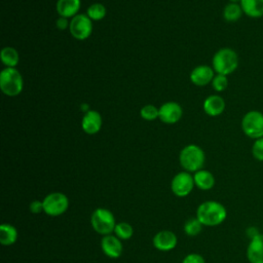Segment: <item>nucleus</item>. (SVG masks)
<instances>
[{
    "label": "nucleus",
    "mask_w": 263,
    "mask_h": 263,
    "mask_svg": "<svg viewBox=\"0 0 263 263\" xmlns=\"http://www.w3.org/2000/svg\"><path fill=\"white\" fill-rule=\"evenodd\" d=\"M214 76L215 75L213 68L205 65H201L195 67L192 70V72L190 73V80L193 84L197 86H204L212 82Z\"/></svg>",
    "instance_id": "4468645a"
},
{
    "label": "nucleus",
    "mask_w": 263,
    "mask_h": 263,
    "mask_svg": "<svg viewBox=\"0 0 263 263\" xmlns=\"http://www.w3.org/2000/svg\"><path fill=\"white\" fill-rule=\"evenodd\" d=\"M247 258L250 263H263V234L259 233L250 240Z\"/></svg>",
    "instance_id": "2eb2a0df"
},
{
    "label": "nucleus",
    "mask_w": 263,
    "mask_h": 263,
    "mask_svg": "<svg viewBox=\"0 0 263 263\" xmlns=\"http://www.w3.org/2000/svg\"><path fill=\"white\" fill-rule=\"evenodd\" d=\"M247 234H248V236L252 239V238H254L255 236H257V235L259 234V232H258L257 228L251 227V228H248V229H247Z\"/></svg>",
    "instance_id": "2f4dec72"
},
{
    "label": "nucleus",
    "mask_w": 263,
    "mask_h": 263,
    "mask_svg": "<svg viewBox=\"0 0 263 263\" xmlns=\"http://www.w3.org/2000/svg\"><path fill=\"white\" fill-rule=\"evenodd\" d=\"M30 212L32 214H40L41 212H44L43 210V202L40 200H34L29 205Z\"/></svg>",
    "instance_id": "c756f323"
},
{
    "label": "nucleus",
    "mask_w": 263,
    "mask_h": 263,
    "mask_svg": "<svg viewBox=\"0 0 263 263\" xmlns=\"http://www.w3.org/2000/svg\"><path fill=\"white\" fill-rule=\"evenodd\" d=\"M231 3H240L241 0H229Z\"/></svg>",
    "instance_id": "473e14b6"
},
{
    "label": "nucleus",
    "mask_w": 263,
    "mask_h": 263,
    "mask_svg": "<svg viewBox=\"0 0 263 263\" xmlns=\"http://www.w3.org/2000/svg\"><path fill=\"white\" fill-rule=\"evenodd\" d=\"M1 61L7 68H13L18 63V53L16 49L6 46L1 50Z\"/></svg>",
    "instance_id": "4be33fe9"
},
{
    "label": "nucleus",
    "mask_w": 263,
    "mask_h": 263,
    "mask_svg": "<svg viewBox=\"0 0 263 263\" xmlns=\"http://www.w3.org/2000/svg\"><path fill=\"white\" fill-rule=\"evenodd\" d=\"M178 239L176 234L170 230H161L153 237V246L162 252H167L177 246Z\"/></svg>",
    "instance_id": "f8f14e48"
},
{
    "label": "nucleus",
    "mask_w": 263,
    "mask_h": 263,
    "mask_svg": "<svg viewBox=\"0 0 263 263\" xmlns=\"http://www.w3.org/2000/svg\"><path fill=\"white\" fill-rule=\"evenodd\" d=\"M81 126L87 135L97 134L102 127V116L96 110H87L82 117Z\"/></svg>",
    "instance_id": "ddd939ff"
},
{
    "label": "nucleus",
    "mask_w": 263,
    "mask_h": 263,
    "mask_svg": "<svg viewBox=\"0 0 263 263\" xmlns=\"http://www.w3.org/2000/svg\"><path fill=\"white\" fill-rule=\"evenodd\" d=\"M68 26V23H67V18L65 17H61L57 21V27L60 29V30H64L66 27Z\"/></svg>",
    "instance_id": "7c9ffc66"
},
{
    "label": "nucleus",
    "mask_w": 263,
    "mask_h": 263,
    "mask_svg": "<svg viewBox=\"0 0 263 263\" xmlns=\"http://www.w3.org/2000/svg\"><path fill=\"white\" fill-rule=\"evenodd\" d=\"M90 224L93 230L102 235H108L114 232L116 223L115 217L111 211L99 208L93 211L90 217Z\"/></svg>",
    "instance_id": "39448f33"
},
{
    "label": "nucleus",
    "mask_w": 263,
    "mask_h": 263,
    "mask_svg": "<svg viewBox=\"0 0 263 263\" xmlns=\"http://www.w3.org/2000/svg\"><path fill=\"white\" fill-rule=\"evenodd\" d=\"M227 217L225 206L215 200H208L199 204L196 211V218L202 225L217 226L224 222Z\"/></svg>",
    "instance_id": "f257e3e1"
},
{
    "label": "nucleus",
    "mask_w": 263,
    "mask_h": 263,
    "mask_svg": "<svg viewBox=\"0 0 263 263\" xmlns=\"http://www.w3.org/2000/svg\"><path fill=\"white\" fill-rule=\"evenodd\" d=\"M182 113L181 106L176 102H166L159 108V118L167 124L178 122L182 117Z\"/></svg>",
    "instance_id": "9d476101"
},
{
    "label": "nucleus",
    "mask_w": 263,
    "mask_h": 263,
    "mask_svg": "<svg viewBox=\"0 0 263 263\" xmlns=\"http://www.w3.org/2000/svg\"><path fill=\"white\" fill-rule=\"evenodd\" d=\"M241 128L246 136L251 139L263 137V113L257 110L249 111L241 120Z\"/></svg>",
    "instance_id": "423d86ee"
},
{
    "label": "nucleus",
    "mask_w": 263,
    "mask_h": 263,
    "mask_svg": "<svg viewBox=\"0 0 263 263\" xmlns=\"http://www.w3.org/2000/svg\"><path fill=\"white\" fill-rule=\"evenodd\" d=\"M114 233L118 238L126 240V239H129L133 236L134 229H133V226L129 223L119 222V223H116Z\"/></svg>",
    "instance_id": "5701e85b"
},
{
    "label": "nucleus",
    "mask_w": 263,
    "mask_h": 263,
    "mask_svg": "<svg viewBox=\"0 0 263 263\" xmlns=\"http://www.w3.org/2000/svg\"><path fill=\"white\" fill-rule=\"evenodd\" d=\"M225 109V101L222 97L213 95L208 97L203 102V110L210 116H218Z\"/></svg>",
    "instance_id": "dca6fc26"
},
{
    "label": "nucleus",
    "mask_w": 263,
    "mask_h": 263,
    "mask_svg": "<svg viewBox=\"0 0 263 263\" xmlns=\"http://www.w3.org/2000/svg\"><path fill=\"white\" fill-rule=\"evenodd\" d=\"M140 114L142 116V118H144L145 120H154L157 117H159V109L156 108L153 105H145L141 111Z\"/></svg>",
    "instance_id": "a878e982"
},
{
    "label": "nucleus",
    "mask_w": 263,
    "mask_h": 263,
    "mask_svg": "<svg viewBox=\"0 0 263 263\" xmlns=\"http://www.w3.org/2000/svg\"><path fill=\"white\" fill-rule=\"evenodd\" d=\"M42 202L44 213L51 217L63 215L69 206L68 197L62 192H52L47 194Z\"/></svg>",
    "instance_id": "0eeeda50"
},
{
    "label": "nucleus",
    "mask_w": 263,
    "mask_h": 263,
    "mask_svg": "<svg viewBox=\"0 0 263 263\" xmlns=\"http://www.w3.org/2000/svg\"><path fill=\"white\" fill-rule=\"evenodd\" d=\"M238 66L237 53L228 47L219 49L213 57V69L217 74L229 75L233 73Z\"/></svg>",
    "instance_id": "f03ea898"
},
{
    "label": "nucleus",
    "mask_w": 263,
    "mask_h": 263,
    "mask_svg": "<svg viewBox=\"0 0 263 263\" xmlns=\"http://www.w3.org/2000/svg\"><path fill=\"white\" fill-rule=\"evenodd\" d=\"M87 16L92 21H101L106 15V7L101 3H93L87 8Z\"/></svg>",
    "instance_id": "b1692460"
},
{
    "label": "nucleus",
    "mask_w": 263,
    "mask_h": 263,
    "mask_svg": "<svg viewBox=\"0 0 263 263\" xmlns=\"http://www.w3.org/2000/svg\"><path fill=\"white\" fill-rule=\"evenodd\" d=\"M179 159L186 172H197L203 166L205 156L200 147L191 144L182 149Z\"/></svg>",
    "instance_id": "7ed1b4c3"
},
{
    "label": "nucleus",
    "mask_w": 263,
    "mask_h": 263,
    "mask_svg": "<svg viewBox=\"0 0 263 263\" xmlns=\"http://www.w3.org/2000/svg\"><path fill=\"white\" fill-rule=\"evenodd\" d=\"M212 86L213 88L220 92V91H223L227 88L228 86V79H227V76L225 75H222V74H217L214 76L213 80H212Z\"/></svg>",
    "instance_id": "bb28decb"
},
{
    "label": "nucleus",
    "mask_w": 263,
    "mask_h": 263,
    "mask_svg": "<svg viewBox=\"0 0 263 263\" xmlns=\"http://www.w3.org/2000/svg\"><path fill=\"white\" fill-rule=\"evenodd\" d=\"M101 247L104 254L112 259L119 258L122 254L123 248L121 243V239L116 235H104L101 240Z\"/></svg>",
    "instance_id": "9b49d317"
},
{
    "label": "nucleus",
    "mask_w": 263,
    "mask_h": 263,
    "mask_svg": "<svg viewBox=\"0 0 263 263\" xmlns=\"http://www.w3.org/2000/svg\"><path fill=\"white\" fill-rule=\"evenodd\" d=\"M239 4L248 16L253 18L263 16V0H241Z\"/></svg>",
    "instance_id": "6ab92c4d"
},
{
    "label": "nucleus",
    "mask_w": 263,
    "mask_h": 263,
    "mask_svg": "<svg viewBox=\"0 0 263 263\" xmlns=\"http://www.w3.org/2000/svg\"><path fill=\"white\" fill-rule=\"evenodd\" d=\"M202 229V224L197 218H190L184 224V231L189 236H195L200 233Z\"/></svg>",
    "instance_id": "393cba45"
},
{
    "label": "nucleus",
    "mask_w": 263,
    "mask_h": 263,
    "mask_svg": "<svg viewBox=\"0 0 263 263\" xmlns=\"http://www.w3.org/2000/svg\"><path fill=\"white\" fill-rule=\"evenodd\" d=\"M69 29L75 39L84 40L87 39L92 32V23L87 14H77L71 20Z\"/></svg>",
    "instance_id": "6e6552de"
},
{
    "label": "nucleus",
    "mask_w": 263,
    "mask_h": 263,
    "mask_svg": "<svg viewBox=\"0 0 263 263\" xmlns=\"http://www.w3.org/2000/svg\"><path fill=\"white\" fill-rule=\"evenodd\" d=\"M182 263H205V260H204V258L201 255L192 253V254L187 255L183 259Z\"/></svg>",
    "instance_id": "c85d7f7f"
},
{
    "label": "nucleus",
    "mask_w": 263,
    "mask_h": 263,
    "mask_svg": "<svg viewBox=\"0 0 263 263\" xmlns=\"http://www.w3.org/2000/svg\"><path fill=\"white\" fill-rule=\"evenodd\" d=\"M80 8V0H58L57 11L61 17H74Z\"/></svg>",
    "instance_id": "f3484780"
},
{
    "label": "nucleus",
    "mask_w": 263,
    "mask_h": 263,
    "mask_svg": "<svg viewBox=\"0 0 263 263\" xmlns=\"http://www.w3.org/2000/svg\"><path fill=\"white\" fill-rule=\"evenodd\" d=\"M194 185L193 177L189 174V172H181L173 178L171 188L176 196L184 197L192 191Z\"/></svg>",
    "instance_id": "1a4fd4ad"
},
{
    "label": "nucleus",
    "mask_w": 263,
    "mask_h": 263,
    "mask_svg": "<svg viewBox=\"0 0 263 263\" xmlns=\"http://www.w3.org/2000/svg\"><path fill=\"white\" fill-rule=\"evenodd\" d=\"M193 180L195 186H197L200 190H210L215 185L214 175L206 170H199L195 172Z\"/></svg>",
    "instance_id": "a211bd4d"
},
{
    "label": "nucleus",
    "mask_w": 263,
    "mask_h": 263,
    "mask_svg": "<svg viewBox=\"0 0 263 263\" xmlns=\"http://www.w3.org/2000/svg\"><path fill=\"white\" fill-rule=\"evenodd\" d=\"M23 78L14 68H5L0 73V88L8 97H15L23 90Z\"/></svg>",
    "instance_id": "20e7f679"
},
{
    "label": "nucleus",
    "mask_w": 263,
    "mask_h": 263,
    "mask_svg": "<svg viewBox=\"0 0 263 263\" xmlns=\"http://www.w3.org/2000/svg\"><path fill=\"white\" fill-rule=\"evenodd\" d=\"M252 154L255 159L263 161V137L255 140L252 146Z\"/></svg>",
    "instance_id": "cd10ccee"
},
{
    "label": "nucleus",
    "mask_w": 263,
    "mask_h": 263,
    "mask_svg": "<svg viewBox=\"0 0 263 263\" xmlns=\"http://www.w3.org/2000/svg\"><path fill=\"white\" fill-rule=\"evenodd\" d=\"M243 13L242 8L240 6V4L238 3H228L223 10V16L225 18V21L227 22H236L240 18L241 14Z\"/></svg>",
    "instance_id": "412c9836"
},
{
    "label": "nucleus",
    "mask_w": 263,
    "mask_h": 263,
    "mask_svg": "<svg viewBox=\"0 0 263 263\" xmlns=\"http://www.w3.org/2000/svg\"><path fill=\"white\" fill-rule=\"evenodd\" d=\"M17 239V230L14 226L3 223L0 226V242L3 246L13 245Z\"/></svg>",
    "instance_id": "aec40b11"
}]
</instances>
